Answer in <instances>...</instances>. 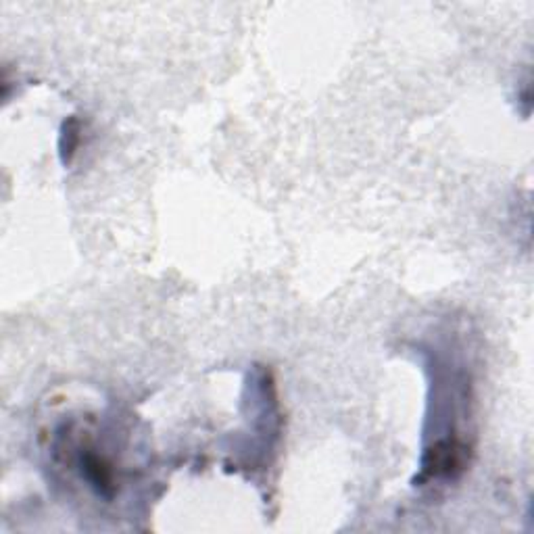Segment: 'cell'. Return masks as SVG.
<instances>
[{"mask_svg": "<svg viewBox=\"0 0 534 534\" xmlns=\"http://www.w3.org/2000/svg\"><path fill=\"white\" fill-rule=\"evenodd\" d=\"M78 140H80V123H78V119L71 117L69 121H65L63 134H61V155H63L65 163L71 161V155L76 153Z\"/></svg>", "mask_w": 534, "mask_h": 534, "instance_id": "6da1fadb", "label": "cell"}]
</instances>
